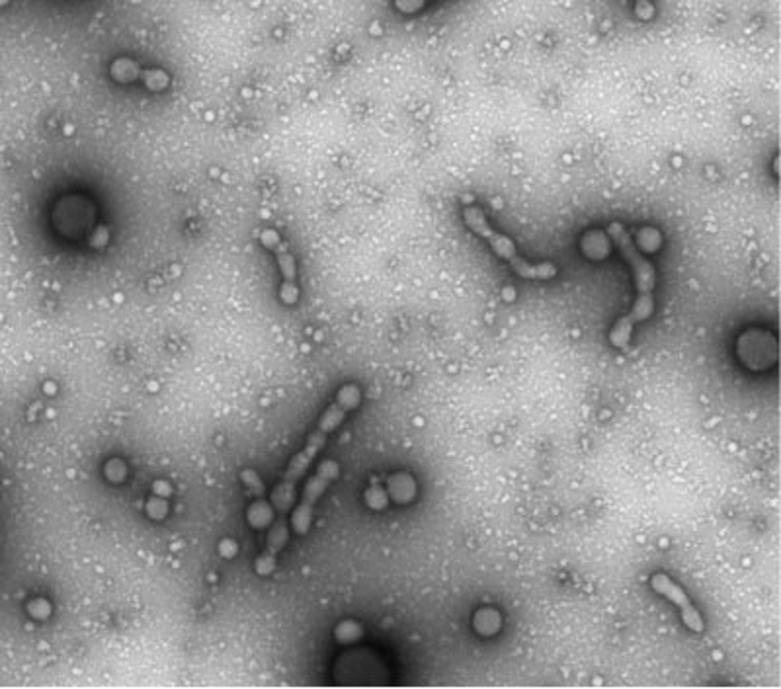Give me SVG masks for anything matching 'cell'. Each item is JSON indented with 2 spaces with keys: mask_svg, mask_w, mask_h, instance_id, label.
Returning <instances> with one entry per match:
<instances>
[{
  "mask_svg": "<svg viewBox=\"0 0 781 689\" xmlns=\"http://www.w3.org/2000/svg\"><path fill=\"white\" fill-rule=\"evenodd\" d=\"M605 233H608L610 238L615 242L619 254H622V258L631 266L633 278H635V289H637L635 303H633V307L629 309V313H625L622 319H619L610 330V342L615 348L624 350L629 346L633 330H635L637 324L649 320L654 313L656 268L643 252H639L624 223L619 221L610 223L608 231Z\"/></svg>",
  "mask_w": 781,
  "mask_h": 689,
  "instance_id": "7a4b0ae2",
  "label": "cell"
},
{
  "mask_svg": "<svg viewBox=\"0 0 781 689\" xmlns=\"http://www.w3.org/2000/svg\"><path fill=\"white\" fill-rule=\"evenodd\" d=\"M651 588L656 593H661V596L666 598L670 603H674L678 607V612L682 615V623L685 627L694 633H704L705 621H704L702 613L697 612V607L692 603L688 593H685L668 574H664V572L653 574L651 576Z\"/></svg>",
  "mask_w": 781,
  "mask_h": 689,
  "instance_id": "5b68a950",
  "label": "cell"
},
{
  "mask_svg": "<svg viewBox=\"0 0 781 689\" xmlns=\"http://www.w3.org/2000/svg\"><path fill=\"white\" fill-rule=\"evenodd\" d=\"M736 352L750 370H762L776 361V338L764 330H746L738 338Z\"/></svg>",
  "mask_w": 781,
  "mask_h": 689,
  "instance_id": "8992f818",
  "label": "cell"
},
{
  "mask_svg": "<svg viewBox=\"0 0 781 689\" xmlns=\"http://www.w3.org/2000/svg\"><path fill=\"white\" fill-rule=\"evenodd\" d=\"M361 400V390L358 385H346L339 390V395H336L334 402L325 410L319 418L317 428L309 434L305 448L291 459V463L288 465V471L284 472V477H281L279 484L276 486V491L272 492V506L278 512L279 518H286L288 512L291 510L293 498H295V486L305 477V472L311 467V463L315 461V457L320 453V450L325 448V443L329 440V436L332 431L339 428L344 418L352 412L354 409H358V404Z\"/></svg>",
  "mask_w": 781,
  "mask_h": 689,
  "instance_id": "6da1fadb",
  "label": "cell"
},
{
  "mask_svg": "<svg viewBox=\"0 0 781 689\" xmlns=\"http://www.w3.org/2000/svg\"><path fill=\"white\" fill-rule=\"evenodd\" d=\"M0 3H5V0H0Z\"/></svg>",
  "mask_w": 781,
  "mask_h": 689,
  "instance_id": "9c48e42d",
  "label": "cell"
},
{
  "mask_svg": "<svg viewBox=\"0 0 781 689\" xmlns=\"http://www.w3.org/2000/svg\"><path fill=\"white\" fill-rule=\"evenodd\" d=\"M428 0H395V5L399 10L402 12H416L419 8H422Z\"/></svg>",
  "mask_w": 781,
  "mask_h": 689,
  "instance_id": "52a82bcc",
  "label": "cell"
},
{
  "mask_svg": "<svg viewBox=\"0 0 781 689\" xmlns=\"http://www.w3.org/2000/svg\"><path fill=\"white\" fill-rule=\"evenodd\" d=\"M340 467L332 459H327V461H322L317 469L315 475L309 479V482L305 484L303 489V496L299 506L293 510L291 513V528L295 530V533L305 535L311 530L313 523V516H315V506L319 502V498L325 494V491L329 489V484L339 477Z\"/></svg>",
  "mask_w": 781,
  "mask_h": 689,
  "instance_id": "277c9868",
  "label": "cell"
},
{
  "mask_svg": "<svg viewBox=\"0 0 781 689\" xmlns=\"http://www.w3.org/2000/svg\"><path fill=\"white\" fill-rule=\"evenodd\" d=\"M639 5H649V0H637Z\"/></svg>",
  "mask_w": 781,
  "mask_h": 689,
  "instance_id": "ba28073f",
  "label": "cell"
},
{
  "mask_svg": "<svg viewBox=\"0 0 781 689\" xmlns=\"http://www.w3.org/2000/svg\"><path fill=\"white\" fill-rule=\"evenodd\" d=\"M463 221L465 225L473 231L477 237H481L484 242H489V247L498 258L504 260L514 272L523 279H553L557 276V266L551 262H540L533 264L528 262L523 256H520L518 247L512 242L510 237L504 233H498L496 228L491 225L487 213H484L479 206H465L463 208Z\"/></svg>",
  "mask_w": 781,
  "mask_h": 689,
  "instance_id": "3957f363",
  "label": "cell"
}]
</instances>
